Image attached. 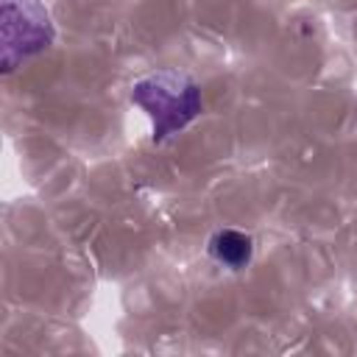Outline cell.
<instances>
[{
  "label": "cell",
  "instance_id": "obj_1",
  "mask_svg": "<svg viewBox=\"0 0 357 357\" xmlns=\"http://www.w3.org/2000/svg\"><path fill=\"white\" fill-rule=\"evenodd\" d=\"M131 100L151 117L153 142H165L187 128L204 109V95L195 78L178 70H156L131 86Z\"/></svg>",
  "mask_w": 357,
  "mask_h": 357
},
{
  "label": "cell",
  "instance_id": "obj_2",
  "mask_svg": "<svg viewBox=\"0 0 357 357\" xmlns=\"http://www.w3.org/2000/svg\"><path fill=\"white\" fill-rule=\"evenodd\" d=\"M3 70L11 73L20 61L53 45V22L42 0H3Z\"/></svg>",
  "mask_w": 357,
  "mask_h": 357
},
{
  "label": "cell",
  "instance_id": "obj_3",
  "mask_svg": "<svg viewBox=\"0 0 357 357\" xmlns=\"http://www.w3.org/2000/svg\"><path fill=\"white\" fill-rule=\"evenodd\" d=\"M209 257L229 271H243L254 259V240L240 229H220L209 240Z\"/></svg>",
  "mask_w": 357,
  "mask_h": 357
}]
</instances>
